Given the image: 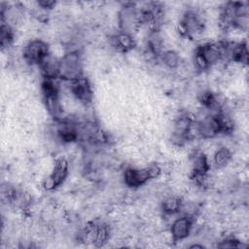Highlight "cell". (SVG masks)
<instances>
[{"instance_id":"obj_10","label":"cell","mask_w":249,"mask_h":249,"mask_svg":"<svg viewBox=\"0 0 249 249\" xmlns=\"http://www.w3.org/2000/svg\"><path fill=\"white\" fill-rule=\"evenodd\" d=\"M69 84V90L71 94L84 105L90 104L93 98V90L89 79L84 75L78 79H75Z\"/></svg>"},{"instance_id":"obj_23","label":"cell","mask_w":249,"mask_h":249,"mask_svg":"<svg viewBox=\"0 0 249 249\" xmlns=\"http://www.w3.org/2000/svg\"><path fill=\"white\" fill-rule=\"evenodd\" d=\"M232 154L227 147H219L213 155V164L217 168L225 167L231 160Z\"/></svg>"},{"instance_id":"obj_5","label":"cell","mask_w":249,"mask_h":249,"mask_svg":"<svg viewBox=\"0 0 249 249\" xmlns=\"http://www.w3.org/2000/svg\"><path fill=\"white\" fill-rule=\"evenodd\" d=\"M161 172L160 167L152 163L143 168L127 167L124 171V182L129 188H139L144 186L151 179H155L160 176Z\"/></svg>"},{"instance_id":"obj_25","label":"cell","mask_w":249,"mask_h":249,"mask_svg":"<svg viewBox=\"0 0 249 249\" xmlns=\"http://www.w3.org/2000/svg\"><path fill=\"white\" fill-rule=\"evenodd\" d=\"M37 4H38L41 8H43V9L51 10V9H53V8L55 6L56 2H55V1H46V0H43V1H38Z\"/></svg>"},{"instance_id":"obj_2","label":"cell","mask_w":249,"mask_h":249,"mask_svg":"<svg viewBox=\"0 0 249 249\" xmlns=\"http://www.w3.org/2000/svg\"><path fill=\"white\" fill-rule=\"evenodd\" d=\"M41 92L45 107L55 122L63 119V108L57 81L43 79L41 82Z\"/></svg>"},{"instance_id":"obj_16","label":"cell","mask_w":249,"mask_h":249,"mask_svg":"<svg viewBox=\"0 0 249 249\" xmlns=\"http://www.w3.org/2000/svg\"><path fill=\"white\" fill-rule=\"evenodd\" d=\"M197 98L201 106L212 113L224 110V101H222L221 97L216 92L211 90H202L198 94Z\"/></svg>"},{"instance_id":"obj_24","label":"cell","mask_w":249,"mask_h":249,"mask_svg":"<svg viewBox=\"0 0 249 249\" xmlns=\"http://www.w3.org/2000/svg\"><path fill=\"white\" fill-rule=\"evenodd\" d=\"M241 246H242L241 241L234 237H227L222 241H220V243L218 244V247H221V248H232V247L240 248Z\"/></svg>"},{"instance_id":"obj_12","label":"cell","mask_w":249,"mask_h":249,"mask_svg":"<svg viewBox=\"0 0 249 249\" xmlns=\"http://www.w3.org/2000/svg\"><path fill=\"white\" fill-rule=\"evenodd\" d=\"M55 133L58 140L65 144L74 143L80 140L78 123L65 118L56 121Z\"/></svg>"},{"instance_id":"obj_19","label":"cell","mask_w":249,"mask_h":249,"mask_svg":"<svg viewBox=\"0 0 249 249\" xmlns=\"http://www.w3.org/2000/svg\"><path fill=\"white\" fill-rule=\"evenodd\" d=\"M227 60L246 64L248 60V49L246 43H230Z\"/></svg>"},{"instance_id":"obj_11","label":"cell","mask_w":249,"mask_h":249,"mask_svg":"<svg viewBox=\"0 0 249 249\" xmlns=\"http://www.w3.org/2000/svg\"><path fill=\"white\" fill-rule=\"evenodd\" d=\"M69 172V163L65 158H59L55 160L53 168L51 174L47 177L44 182V187L46 190H55L60 187L65 179L67 178Z\"/></svg>"},{"instance_id":"obj_1","label":"cell","mask_w":249,"mask_h":249,"mask_svg":"<svg viewBox=\"0 0 249 249\" xmlns=\"http://www.w3.org/2000/svg\"><path fill=\"white\" fill-rule=\"evenodd\" d=\"M229 48L230 42L225 40L206 42L198 45L194 53L196 68L199 71H205L217 63L226 60Z\"/></svg>"},{"instance_id":"obj_18","label":"cell","mask_w":249,"mask_h":249,"mask_svg":"<svg viewBox=\"0 0 249 249\" xmlns=\"http://www.w3.org/2000/svg\"><path fill=\"white\" fill-rule=\"evenodd\" d=\"M146 47H147L148 53L152 56L159 58L160 53L164 51L163 39L160 33V29L150 30L147 37V41H146Z\"/></svg>"},{"instance_id":"obj_8","label":"cell","mask_w":249,"mask_h":249,"mask_svg":"<svg viewBox=\"0 0 249 249\" xmlns=\"http://www.w3.org/2000/svg\"><path fill=\"white\" fill-rule=\"evenodd\" d=\"M191 178L200 187L206 186L211 168L207 156L201 151H194L191 155Z\"/></svg>"},{"instance_id":"obj_4","label":"cell","mask_w":249,"mask_h":249,"mask_svg":"<svg viewBox=\"0 0 249 249\" xmlns=\"http://www.w3.org/2000/svg\"><path fill=\"white\" fill-rule=\"evenodd\" d=\"M118 24L119 31L133 35L142 25L140 8L135 3H124L118 13Z\"/></svg>"},{"instance_id":"obj_6","label":"cell","mask_w":249,"mask_h":249,"mask_svg":"<svg viewBox=\"0 0 249 249\" xmlns=\"http://www.w3.org/2000/svg\"><path fill=\"white\" fill-rule=\"evenodd\" d=\"M205 27L203 17L196 10L185 11L179 20L178 31L188 39H195L199 36Z\"/></svg>"},{"instance_id":"obj_22","label":"cell","mask_w":249,"mask_h":249,"mask_svg":"<svg viewBox=\"0 0 249 249\" xmlns=\"http://www.w3.org/2000/svg\"><path fill=\"white\" fill-rule=\"evenodd\" d=\"M0 40H1V48L2 50L8 49L12 46L15 40V32L13 26L7 22L1 21L0 26Z\"/></svg>"},{"instance_id":"obj_14","label":"cell","mask_w":249,"mask_h":249,"mask_svg":"<svg viewBox=\"0 0 249 249\" xmlns=\"http://www.w3.org/2000/svg\"><path fill=\"white\" fill-rule=\"evenodd\" d=\"M86 235L90 238L95 246H103L110 237L109 226L104 223L93 224L86 229Z\"/></svg>"},{"instance_id":"obj_3","label":"cell","mask_w":249,"mask_h":249,"mask_svg":"<svg viewBox=\"0 0 249 249\" xmlns=\"http://www.w3.org/2000/svg\"><path fill=\"white\" fill-rule=\"evenodd\" d=\"M196 118L188 111H181L173 121L170 141L173 145L182 147L192 137L195 129Z\"/></svg>"},{"instance_id":"obj_20","label":"cell","mask_w":249,"mask_h":249,"mask_svg":"<svg viewBox=\"0 0 249 249\" xmlns=\"http://www.w3.org/2000/svg\"><path fill=\"white\" fill-rule=\"evenodd\" d=\"M183 200L178 196H170L163 199L161 202V211L165 215H176L181 213L182 206H183Z\"/></svg>"},{"instance_id":"obj_9","label":"cell","mask_w":249,"mask_h":249,"mask_svg":"<svg viewBox=\"0 0 249 249\" xmlns=\"http://www.w3.org/2000/svg\"><path fill=\"white\" fill-rule=\"evenodd\" d=\"M50 55L49 44L41 39L29 41L22 50L23 59L30 65L40 66Z\"/></svg>"},{"instance_id":"obj_15","label":"cell","mask_w":249,"mask_h":249,"mask_svg":"<svg viewBox=\"0 0 249 249\" xmlns=\"http://www.w3.org/2000/svg\"><path fill=\"white\" fill-rule=\"evenodd\" d=\"M111 46L120 53H128L136 47V41L133 35L118 31L110 38Z\"/></svg>"},{"instance_id":"obj_17","label":"cell","mask_w":249,"mask_h":249,"mask_svg":"<svg viewBox=\"0 0 249 249\" xmlns=\"http://www.w3.org/2000/svg\"><path fill=\"white\" fill-rule=\"evenodd\" d=\"M43 79L58 80L60 73L59 58L53 56L52 54L39 66Z\"/></svg>"},{"instance_id":"obj_21","label":"cell","mask_w":249,"mask_h":249,"mask_svg":"<svg viewBox=\"0 0 249 249\" xmlns=\"http://www.w3.org/2000/svg\"><path fill=\"white\" fill-rule=\"evenodd\" d=\"M159 59L168 69L178 68L181 62L180 55L172 50H164L159 56Z\"/></svg>"},{"instance_id":"obj_7","label":"cell","mask_w":249,"mask_h":249,"mask_svg":"<svg viewBox=\"0 0 249 249\" xmlns=\"http://www.w3.org/2000/svg\"><path fill=\"white\" fill-rule=\"evenodd\" d=\"M60 73L59 79L65 82H71L84 76L83 60L78 51H69L59 57Z\"/></svg>"},{"instance_id":"obj_13","label":"cell","mask_w":249,"mask_h":249,"mask_svg":"<svg viewBox=\"0 0 249 249\" xmlns=\"http://www.w3.org/2000/svg\"><path fill=\"white\" fill-rule=\"evenodd\" d=\"M195 218L189 215L181 214L173 220L170 226V234L173 241H182L186 239L194 227Z\"/></svg>"}]
</instances>
